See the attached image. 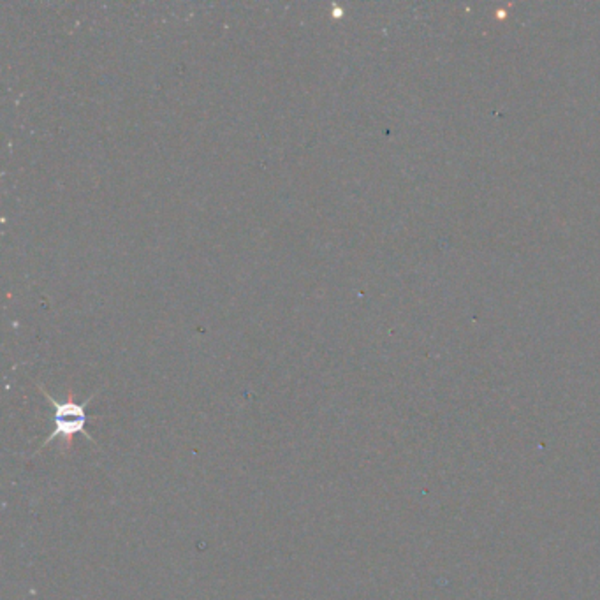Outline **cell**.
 Returning a JSON list of instances; mask_svg holds the SVG:
<instances>
[{"label": "cell", "mask_w": 600, "mask_h": 600, "mask_svg": "<svg viewBox=\"0 0 600 600\" xmlns=\"http://www.w3.org/2000/svg\"><path fill=\"white\" fill-rule=\"evenodd\" d=\"M41 391L48 398V401L51 404V407H53V416H51V421H53V430H51L50 437H48L46 440L39 445L35 455H39L43 449L48 448V445H50L53 440H57V438H64V440L67 442V440H72L74 435H85L89 440H92L95 444L94 438L90 437L85 430L87 424L92 421V417L87 416V407H89L90 401L94 400L95 394H92L85 404H76V401H72L71 396H69L67 401H57L53 396H51V394H48L43 387Z\"/></svg>", "instance_id": "6da1fadb"}]
</instances>
